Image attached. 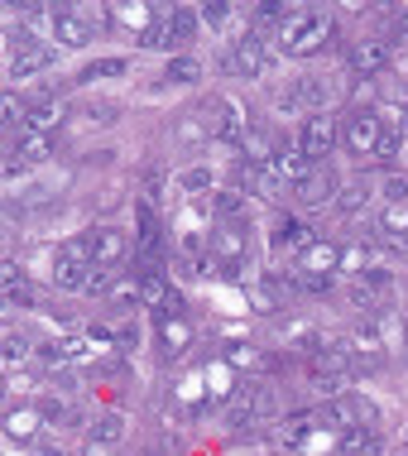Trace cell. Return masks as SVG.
I'll list each match as a JSON object with an SVG mask.
<instances>
[{
    "instance_id": "1",
    "label": "cell",
    "mask_w": 408,
    "mask_h": 456,
    "mask_svg": "<svg viewBox=\"0 0 408 456\" xmlns=\"http://www.w3.org/2000/svg\"><path fill=\"white\" fill-rule=\"evenodd\" d=\"M331 39V15L327 10H289V20L279 24V48L293 58H307Z\"/></svg>"
},
{
    "instance_id": "2",
    "label": "cell",
    "mask_w": 408,
    "mask_h": 456,
    "mask_svg": "<svg viewBox=\"0 0 408 456\" xmlns=\"http://www.w3.org/2000/svg\"><path fill=\"white\" fill-rule=\"evenodd\" d=\"M92 255H86V240H68L63 250L53 255V283L63 293H86V279H92Z\"/></svg>"
},
{
    "instance_id": "3",
    "label": "cell",
    "mask_w": 408,
    "mask_h": 456,
    "mask_svg": "<svg viewBox=\"0 0 408 456\" xmlns=\"http://www.w3.org/2000/svg\"><path fill=\"white\" fill-rule=\"evenodd\" d=\"M298 150L313 159V164H322V159L337 150V116H327V110L303 116V126H298Z\"/></svg>"
},
{
    "instance_id": "4",
    "label": "cell",
    "mask_w": 408,
    "mask_h": 456,
    "mask_svg": "<svg viewBox=\"0 0 408 456\" xmlns=\"http://www.w3.org/2000/svg\"><path fill=\"white\" fill-rule=\"evenodd\" d=\"M269 44L259 39V34H241L236 44H231V53H226V68L236 72V77H259V72H269Z\"/></svg>"
},
{
    "instance_id": "5",
    "label": "cell",
    "mask_w": 408,
    "mask_h": 456,
    "mask_svg": "<svg viewBox=\"0 0 408 456\" xmlns=\"http://www.w3.org/2000/svg\"><path fill=\"white\" fill-rule=\"evenodd\" d=\"M385 130L389 126L375 116V110H355V116L341 126V140H346V150H351V154H375L379 140H385Z\"/></svg>"
},
{
    "instance_id": "6",
    "label": "cell",
    "mask_w": 408,
    "mask_h": 456,
    "mask_svg": "<svg viewBox=\"0 0 408 456\" xmlns=\"http://www.w3.org/2000/svg\"><path fill=\"white\" fill-rule=\"evenodd\" d=\"M48 159V134L44 130H24L5 154V178H24L29 168H39Z\"/></svg>"
},
{
    "instance_id": "7",
    "label": "cell",
    "mask_w": 408,
    "mask_h": 456,
    "mask_svg": "<svg viewBox=\"0 0 408 456\" xmlns=\"http://www.w3.org/2000/svg\"><path fill=\"white\" fill-rule=\"evenodd\" d=\"M241 260H245V226H241V221H216V231H212V265H221V274H236Z\"/></svg>"
},
{
    "instance_id": "8",
    "label": "cell",
    "mask_w": 408,
    "mask_h": 456,
    "mask_svg": "<svg viewBox=\"0 0 408 456\" xmlns=\"http://www.w3.org/2000/svg\"><path fill=\"white\" fill-rule=\"evenodd\" d=\"M82 240H86L92 265H106V269H120V265H126V255H130V245H126V236H120L116 226H92Z\"/></svg>"
},
{
    "instance_id": "9",
    "label": "cell",
    "mask_w": 408,
    "mask_h": 456,
    "mask_svg": "<svg viewBox=\"0 0 408 456\" xmlns=\"http://www.w3.org/2000/svg\"><path fill=\"white\" fill-rule=\"evenodd\" d=\"M269 409H274L269 389H259V385H241V389H236V399L226 403V423H231V428H250L255 418H265Z\"/></svg>"
},
{
    "instance_id": "10",
    "label": "cell",
    "mask_w": 408,
    "mask_h": 456,
    "mask_svg": "<svg viewBox=\"0 0 408 456\" xmlns=\"http://www.w3.org/2000/svg\"><path fill=\"white\" fill-rule=\"evenodd\" d=\"M269 164H274V174H279V183L283 188H303L307 178H313V159H307L298 144H283V150H274V159H269Z\"/></svg>"
},
{
    "instance_id": "11",
    "label": "cell",
    "mask_w": 408,
    "mask_h": 456,
    "mask_svg": "<svg viewBox=\"0 0 408 456\" xmlns=\"http://www.w3.org/2000/svg\"><path fill=\"white\" fill-rule=\"evenodd\" d=\"M341 269V250L331 240H317L307 245V250L298 255V265H293V274H313V279H337Z\"/></svg>"
},
{
    "instance_id": "12",
    "label": "cell",
    "mask_w": 408,
    "mask_h": 456,
    "mask_svg": "<svg viewBox=\"0 0 408 456\" xmlns=\"http://www.w3.org/2000/svg\"><path fill=\"white\" fill-rule=\"evenodd\" d=\"M346 63H351V72L361 82H370V77H379V72L389 68V44L385 39H361L351 48V58H346Z\"/></svg>"
},
{
    "instance_id": "13",
    "label": "cell",
    "mask_w": 408,
    "mask_h": 456,
    "mask_svg": "<svg viewBox=\"0 0 408 456\" xmlns=\"http://www.w3.org/2000/svg\"><path fill=\"white\" fill-rule=\"evenodd\" d=\"M202 29V10L197 5H173L168 10V48H188Z\"/></svg>"
},
{
    "instance_id": "14",
    "label": "cell",
    "mask_w": 408,
    "mask_h": 456,
    "mask_svg": "<svg viewBox=\"0 0 408 456\" xmlns=\"http://www.w3.org/2000/svg\"><path fill=\"white\" fill-rule=\"evenodd\" d=\"M279 174H274V164H250L245 159L241 164V192H250V197H279Z\"/></svg>"
},
{
    "instance_id": "15",
    "label": "cell",
    "mask_w": 408,
    "mask_h": 456,
    "mask_svg": "<svg viewBox=\"0 0 408 456\" xmlns=\"http://www.w3.org/2000/svg\"><path fill=\"white\" fill-rule=\"evenodd\" d=\"M159 327V355L164 361H173V355H183L192 346V327L183 322V317H164V322H154Z\"/></svg>"
},
{
    "instance_id": "16",
    "label": "cell",
    "mask_w": 408,
    "mask_h": 456,
    "mask_svg": "<svg viewBox=\"0 0 408 456\" xmlns=\"http://www.w3.org/2000/svg\"><path fill=\"white\" fill-rule=\"evenodd\" d=\"M53 68V48H39V44H29L24 53H10V77L24 82V77H39V72Z\"/></svg>"
},
{
    "instance_id": "17",
    "label": "cell",
    "mask_w": 408,
    "mask_h": 456,
    "mask_svg": "<svg viewBox=\"0 0 408 456\" xmlns=\"http://www.w3.org/2000/svg\"><path fill=\"white\" fill-rule=\"evenodd\" d=\"M337 447L346 456H375L379 452V433L370 423H351V428H341V433H337Z\"/></svg>"
},
{
    "instance_id": "18",
    "label": "cell",
    "mask_w": 408,
    "mask_h": 456,
    "mask_svg": "<svg viewBox=\"0 0 408 456\" xmlns=\"http://www.w3.org/2000/svg\"><path fill=\"white\" fill-rule=\"evenodd\" d=\"M250 134V116H245L241 102H221V126H216V140L221 144H245Z\"/></svg>"
},
{
    "instance_id": "19",
    "label": "cell",
    "mask_w": 408,
    "mask_h": 456,
    "mask_svg": "<svg viewBox=\"0 0 408 456\" xmlns=\"http://www.w3.org/2000/svg\"><path fill=\"white\" fill-rule=\"evenodd\" d=\"M0 289H5L10 307H34V289H29V279H24V269L15 260L0 265Z\"/></svg>"
},
{
    "instance_id": "20",
    "label": "cell",
    "mask_w": 408,
    "mask_h": 456,
    "mask_svg": "<svg viewBox=\"0 0 408 456\" xmlns=\"http://www.w3.org/2000/svg\"><path fill=\"white\" fill-rule=\"evenodd\" d=\"M53 39L63 48H82L86 39H92V29H86V20L78 15V10H53Z\"/></svg>"
},
{
    "instance_id": "21",
    "label": "cell",
    "mask_w": 408,
    "mask_h": 456,
    "mask_svg": "<svg viewBox=\"0 0 408 456\" xmlns=\"http://www.w3.org/2000/svg\"><path fill=\"white\" fill-rule=\"evenodd\" d=\"M337 174H331V168H313V178L303 183L298 188V197H303V207H322V202H331V197H337Z\"/></svg>"
},
{
    "instance_id": "22",
    "label": "cell",
    "mask_w": 408,
    "mask_h": 456,
    "mask_svg": "<svg viewBox=\"0 0 408 456\" xmlns=\"http://www.w3.org/2000/svg\"><path fill=\"white\" fill-rule=\"evenodd\" d=\"M274 245L279 250H289V255H303L307 245H317V236H313V226H303V221H279V231H274Z\"/></svg>"
},
{
    "instance_id": "23",
    "label": "cell",
    "mask_w": 408,
    "mask_h": 456,
    "mask_svg": "<svg viewBox=\"0 0 408 456\" xmlns=\"http://www.w3.org/2000/svg\"><path fill=\"white\" fill-rule=\"evenodd\" d=\"M39 428H44L39 409H10V418H5V437H15V442H34Z\"/></svg>"
},
{
    "instance_id": "24",
    "label": "cell",
    "mask_w": 408,
    "mask_h": 456,
    "mask_svg": "<svg viewBox=\"0 0 408 456\" xmlns=\"http://www.w3.org/2000/svg\"><path fill=\"white\" fill-rule=\"evenodd\" d=\"M120 437H126V418H120V413H102V418L92 423V452L116 447Z\"/></svg>"
},
{
    "instance_id": "25",
    "label": "cell",
    "mask_w": 408,
    "mask_h": 456,
    "mask_svg": "<svg viewBox=\"0 0 408 456\" xmlns=\"http://www.w3.org/2000/svg\"><path fill=\"white\" fill-rule=\"evenodd\" d=\"M375 236H399V240H408V202H394V207H385V212H379Z\"/></svg>"
},
{
    "instance_id": "26",
    "label": "cell",
    "mask_w": 408,
    "mask_h": 456,
    "mask_svg": "<svg viewBox=\"0 0 408 456\" xmlns=\"http://www.w3.org/2000/svg\"><path fill=\"white\" fill-rule=\"evenodd\" d=\"M226 365L231 370H265L269 361H265V351H259V346H250V341H231V346H226Z\"/></svg>"
},
{
    "instance_id": "27",
    "label": "cell",
    "mask_w": 408,
    "mask_h": 456,
    "mask_svg": "<svg viewBox=\"0 0 408 456\" xmlns=\"http://www.w3.org/2000/svg\"><path fill=\"white\" fill-rule=\"evenodd\" d=\"M63 110H68V106L58 102V96H53V102H34V106H29V130H44V134H48L58 120H63Z\"/></svg>"
},
{
    "instance_id": "28",
    "label": "cell",
    "mask_w": 408,
    "mask_h": 456,
    "mask_svg": "<svg viewBox=\"0 0 408 456\" xmlns=\"http://www.w3.org/2000/svg\"><path fill=\"white\" fill-rule=\"evenodd\" d=\"M130 68V58H96V63H86L82 72H78V82H102V77H120V72Z\"/></svg>"
},
{
    "instance_id": "29",
    "label": "cell",
    "mask_w": 408,
    "mask_h": 456,
    "mask_svg": "<svg viewBox=\"0 0 408 456\" xmlns=\"http://www.w3.org/2000/svg\"><path fill=\"white\" fill-rule=\"evenodd\" d=\"M164 77L173 82V87H192V82L202 77V63H197V58H188V53H178V58L168 63V72H164Z\"/></svg>"
},
{
    "instance_id": "30",
    "label": "cell",
    "mask_w": 408,
    "mask_h": 456,
    "mask_svg": "<svg viewBox=\"0 0 408 456\" xmlns=\"http://www.w3.org/2000/svg\"><path fill=\"white\" fill-rule=\"evenodd\" d=\"M365 202H370V188H365V183H351V188L337 197V212H341V216H361Z\"/></svg>"
},
{
    "instance_id": "31",
    "label": "cell",
    "mask_w": 408,
    "mask_h": 456,
    "mask_svg": "<svg viewBox=\"0 0 408 456\" xmlns=\"http://www.w3.org/2000/svg\"><path fill=\"white\" fill-rule=\"evenodd\" d=\"M207 188H212V168H207V164H197V168H188V174L178 178V192L183 197H202Z\"/></svg>"
},
{
    "instance_id": "32",
    "label": "cell",
    "mask_w": 408,
    "mask_h": 456,
    "mask_svg": "<svg viewBox=\"0 0 408 456\" xmlns=\"http://www.w3.org/2000/svg\"><path fill=\"white\" fill-rule=\"evenodd\" d=\"M29 351H39V346H29L24 331H10V337H5V365H24V361H29Z\"/></svg>"
},
{
    "instance_id": "33",
    "label": "cell",
    "mask_w": 408,
    "mask_h": 456,
    "mask_svg": "<svg viewBox=\"0 0 408 456\" xmlns=\"http://www.w3.org/2000/svg\"><path fill=\"white\" fill-rule=\"evenodd\" d=\"M341 269L361 279L365 269H370V250H365V245H346V250H341Z\"/></svg>"
},
{
    "instance_id": "34",
    "label": "cell",
    "mask_w": 408,
    "mask_h": 456,
    "mask_svg": "<svg viewBox=\"0 0 408 456\" xmlns=\"http://www.w3.org/2000/svg\"><path fill=\"white\" fill-rule=\"evenodd\" d=\"M216 221H241V192H216Z\"/></svg>"
},
{
    "instance_id": "35",
    "label": "cell",
    "mask_w": 408,
    "mask_h": 456,
    "mask_svg": "<svg viewBox=\"0 0 408 456\" xmlns=\"http://www.w3.org/2000/svg\"><path fill=\"white\" fill-rule=\"evenodd\" d=\"M0 120H5L10 130H15L20 120H24V102H20L15 92H5V96H0Z\"/></svg>"
},
{
    "instance_id": "36",
    "label": "cell",
    "mask_w": 408,
    "mask_h": 456,
    "mask_svg": "<svg viewBox=\"0 0 408 456\" xmlns=\"http://www.w3.org/2000/svg\"><path fill=\"white\" fill-rule=\"evenodd\" d=\"M379 192H385V202H389V207H394V202H408V178L394 174V178L379 183Z\"/></svg>"
},
{
    "instance_id": "37",
    "label": "cell",
    "mask_w": 408,
    "mask_h": 456,
    "mask_svg": "<svg viewBox=\"0 0 408 456\" xmlns=\"http://www.w3.org/2000/svg\"><path fill=\"white\" fill-rule=\"evenodd\" d=\"M399 150H404V134L399 130H385V140H379V150H375V159H399Z\"/></svg>"
},
{
    "instance_id": "38",
    "label": "cell",
    "mask_w": 408,
    "mask_h": 456,
    "mask_svg": "<svg viewBox=\"0 0 408 456\" xmlns=\"http://www.w3.org/2000/svg\"><path fill=\"white\" fill-rule=\"evenodd\" d=\"M39 413L48 418V423H68V418H72L63 399H44V403H39Z\"/></svg>"
},
{
    "instance_id": "39",
    "label": "cell",
    "mask_w": 408,
    "mask_h": 456,
    "mask_svg": "<svg viewBox=\"0 0 408 456\" xmlns=\"http://www.w3.org/2000/svg\"><path fill=\"white\" fill-rule=\"evenodd\" d=\"M197 10H202V24H212V29L231 20V5H197Z\"/></svg>"
},
{
    "instance_id": "40",
    "label": "cell",
    "mask_w": 408,
    "mask_h": 456,
    "mask_svg": "<svg viewBox=\"0 0 408 456\" xmlns=\"http://www.w3.org/2000/svg\"><path fill=\"white\" fill-rule=\"evenodd\" d=\"M399 34H404V39H408V10H404V15H399Z\"/></svg>"
},
{
    "instance_id": "41",
    "label": "cell",
    "mask_w": 408,
    "mask_h": 456,
    "mask_svg": "<svg viewBox=\"0 0 408 456\" xmlns=\"http://www.w3.org/2000/svg\"><path fill=\"white\" fill-rule=\"evenodd\" d=\"M404 130H408V110H404Z\"/></svg>"
}]
</instances>
